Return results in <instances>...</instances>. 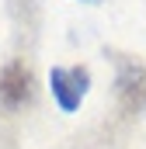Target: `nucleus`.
<instances>
[{"mask_svg":"<svg viewBox=\"0 0 146 149\" xmlns=\"http://www.w3.org/2000/svg\"><path fill=\"white\" fill-rule=\"evenodd\" d=\"M115 101L125 118L146 111V63L143 59H122L115 80Z\"/></svg>","mask_w":146,"mask_h":149,"instance_id":"obj_1","label":"nucleus"},{"mask_svg":"<svg viewBox=\"0 0 146 149\" xmlns=\"http://www.w3.org/2000/svg\"><path fill=\"white\" fill-rule=\"evenodd\" d=\"M35 94V73L25 59H11L4 70H0V104L7 111H18L32 101Z\"/></svg>","mask_w":146,"mask_h":149,"instance_id":"obj_2","label":"nucleus"},{"mask_svg":"<svg viewBox=\"0 0 146 149\" xmlns=\"http://www.w3.org/2000/svg\"><path fill=\"white\" fill-rule=\"evenodd\" d=\"M49 83H52V94H56L59 108L63 111H77L80 101H84V94H87V70L84 66H70V70L56 66L49 73Z\"/></svg>","mask_w":146,"mask_h":149,"instance_id":"obj_3","label":"nucleus"}]
</instances>
